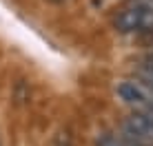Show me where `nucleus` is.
<instances>
[{"label": "nucleus", "mask_w": 153, "mask_h": 146, "mask_svg": "<svg viewBox=\"0 0 153 146\" xmlns=\"http://www.w3.org/2000/svg\"><path fill=\"white\" fill-rule=\"evenodd\" d=\"M113 27L120 33H142L153 27V0H129L118 11Z\"/></svg>", "instance_id": "obj_1"}, {"label": "nucleus", "mask_w": 153, "mask_h": 146, "mask_svg": "<svg viewBox=\"0 0 153 146\" xmlns=\"http://www.w3.org/2000/svg\"><path fill=\"white\" fill-rule=\"evenodd\" d=\"M122 137H129L138 144L144 146H153V115L149 113H142V111H133L129 113L122 124H120V131Z\"/></svg>", "instance_id": "obj_2"}, {"label": "nucleus", "mask_w": 153, "mask_h": 146, "mask_svg": "<svg viewBox=\"0 0 153 146\" xmlns=\"http://www.w3.org/2000/svg\"><path fill=\"white\" fill-rule=\"evenodd\" d=\"M118 97L133 111H142L153 115V95L138 80H124L118 84Z\"/></svg>", "instance_id": "obj_3"}, {"label": "nucleus", "mask_w": 153, "mask_h": 146, "mask_svg": "<svg viewBox=\"0 0 153 146\" xmlns=\"http://www.w3.org/2000/svg\"><path fill=\"white\" fill-rule=\"evenodd\" d=\"M133 75H135V80L140 82L142 86L146 88V91L153 95V73L151 71H144V69H140V66H133Z\"/></svg>", "instance_id": "obj_4"}, {"label": "nucleus", "mask_w": 153, "mask_h": 146, "mask_svg": "<svg viewBox=\"0 0 153 146\" xmlns=\"http://www.w3.org/2000/svg\"><path fill=\"white\" fill-rule=\"evenodd\" d=\"M96 146H126V144L122 142V137L118 133H102L98 137Z\"/></svg>", "instance_id": "obj_5"}, {"label": "nucleus", "mask_w": 153, "mask_h": 146, "mask_svg": "<svg viewBox=\"0 0 153 146\" xmlns=\"http://www.w3.org/2000/svg\"><path fill=\"white\" fill-rule=\"evenodd\" d=\"M135 66H140V69L144 71H151L153 73V46H149V49L144 51V53L138 58V62H135Z\"/></svg>", "instance_id": "obj_6"}, {"label": "nucleus", "mask_w": 153, "mask_h": 146, "mask_svg": "<svg viewBox=\"0 0 153 146\" xmlns=\"http://www.w3.org/2000/svg\"><path fill=\"white\" fill-rule=\"evenodd\" d=\"M140 35H142V40H144V42L149 44V46H153V27H151V29H146V31H142Z\"/></svg>", "instance_id": "obj_7"}, {"label": "nucleus", "mask_w": 153, "mask_h": 146, "mask_svg": "<svg viewBox=\"0 0 153 146\" xmlns=\"http://www.w3.org/2000/svg\"><path fill=\"white\" fill-rule=\"evenodd\" d=\"M49 2H53V4H60V2H65V0H49Z\"/></svg>", "instance_id": "obj_8"}]
</instances>
